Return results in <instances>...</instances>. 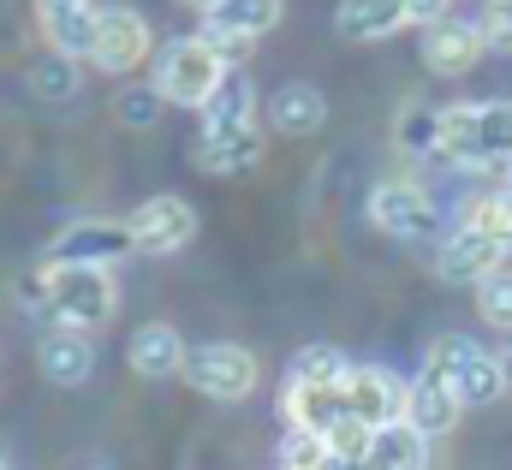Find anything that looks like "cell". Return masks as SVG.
<instances>
[{
  "label": "cell",
  "instance_id": "obj_19",
  "mask_svg": "<svg viewBox=\"0 0 512 470\" xmlns=\"http://www.w3.org/2000/svg\"><path fill=\"white\" fill-rule=\"evenodd\" d=\"M346 417V387H304V381H286V423L292 429H310L328 441V429Z\"/></svg>",
  "mask_w": 512,
  "mask_h": 470
},
{
  "label": "cell",
  "instance_id": "obj_2",
  "mask_svg": "<svg viewBox=\"0 0 512 470\" xmlns=\"http://www.w3.org/2000/svg\"><path fill=\"white\" fill-rule=\"evenodd\" d=\"M227 72H233V66L215 54L209 36H179V42H167V48L155 54L149 84L161 90L167 108H197V114H203V102L227 84Z\"/></svg>",
  "mask_w": 512,
  "mask_h": 470
},
{
  "label": "cell",
  "instance_id": "obj_21",
  "mask_svg": "<svg viewBox=\"0 0 512 470\" xmlns=\"http://www.w3.org/2000/svg\"><path fill=\"white\" fill-rule=\"evenodd\" d=\"M280 0H221L209 18H203V30H215V36H245V42H256V36H268L274 24H280Z\"/></svg>",
  "mask_w": 512,
  "mask_h": 470
},
{
  "label": "cell",
  "instance_id": "obj_24",
  "mask_svg": "<svg viewBox=\"0 0 512 470\" xmlns=\"http://www.w3.org/2000/svg\"><path fill=\"white\" fill-rule=\"evenodd\" d=\"M346 375H352V363L340 346H304L286 369V381H304V387H346Z\"/></svg>",
  "mask_w": 512,
  "mask_h": 470
},
{
  "label": "cell",
  "instance_id": "obj_34",
  "mask_svg": "<svg viewBox=\"0 0 512 470\" xmlns=\"http://www.w3.org/2000/svg\"><path fill=\"white\" fill-rule=\"evenodd\" d=\"M447 6H453V0H405L411 24H423V30H429V24H441V18H447Z\"/></svg>",
  "mask_w": 512,
  "mask_h": 470
},
{
  "label": "cell",
  "instance_id": "obj_37",
  "mask_svg": "<svg viewBox=\"0 0 512 470\" xmlns=\"http://www.w3.org/2000/svg\"><path fill=\"white\" fill-rule=\"evenodd\" d=\"M501 191H507V197H512V161H507V185H501Z\"/></svg>",
  "mask_w": 512,
  "mask_h": 470
},
{
  "label": "cell",
  "instance_id": "obj_5",
  "mask_svg": "<svg viewBox=\"0 0 512 470\" xmlns=\"http://www.w3.org/2000/svg\"><path fill=\"white\" fill-rule=\"evenodd\" d=\"M370 227H382L387 238H435L441 209L417 179H382L370 191Z\"/></svg>",
  "mask_w": 512,
  "mask_h": 470
},
{
  "label": "cell",
  "instance_id": "obj_10",
  "mask_svg": "<svg viewBox=\"0 0 512 470\" xmlns=\"http://www.w3.org/2000/svg\"><path fill=\"white\" fill-rule=\"evenodd\" d=\"M131 256V227L126 221H72L48 244V262H90V268H114Z\"/></svg>",
  "mask_w": 512,
  "mask_h": 470
},
{
  "label": "cell",
  "instance_id": "obj_30",
  "mask_svg": "<svg viewBox=\"0 0 512 470\" xmlns=\"http://www.w3.org/2000/svg\"><path fill=\"white\" fill-rule=\"evenodd\" d=\"M477 316H483L489 328H507L512 334V268L489 274V280L477 286Z\"/></svg>",
  "mask_w": 512,
  "mask_h": 470
},
{
  "label": "cell",
  "instance_id": "obj_14",
  "mask_svg": "<svg viewBox=\"0 0 512 470\" xmlns=\"http://www.w3.org/2000/svg\"><path fill=\"white\" fill-rule=\"evenodd\" d=\"M185 352H191V346L179 340L173 322H143L126 346V363L143 381H167V375H185Z\"/></svg>",
  "mask_w": 512,
  "mask_h": 470
},
{
  "label": "cell",
  "instance_id": "obj_6",
  "mask_svg": "<svg viewBox=\"0 0 512 470\" xmlns=\"http://www.w3.org/2000/svg\"><path fill=\"white\" fill-rule=\"evenodd\" d=\"M126 227H131V250L137 256H173V250H185L197 238V209L185 197L161 191V197H149V203L131 209Z\"/></svg>",
  "mask_w": 512,
  "mask_h": 470
},
{
  "label": "cell",
  "instance_id": "obj_33",
  "mask_svg": "<svg viewBox=\"0 0 512 470\" xmlns=\"http://www.w3.org/2000/svg\"><path fill=\"white\" fill-rule=\"evenodd\" d=\"M477 30H483L489 54H512V0H489L483 18H477Z\"/></svg>",
  "mask_w": 512,
  "mask_h": 470
},
{
  "label": "cell",
  "instance_id": "obj_12",
  "mask_svg": "<svg viewBox=\"0 0 512 470\" xmlns=\"http://www.w3.org/2000/svg\"><path fill=\"white\" fill-rule=\"evenodd\" d=\"M423 66L435 72V78H465L489 48H483V30L477 24H465V18H441V24H429L423 30Z\"/></svg>",
  "mask_w": 512,
  "mask_h": 470
},
{
  "label": "cell",
  "instance_id": "obj_38",
  "mask_svg": "<svg viewBox=\"0 0 512 470\" xmlns=\"http://www.w3.org/2000/svg\"><path fill=\"white\" fill-rule=\"evenodd\" d=\"M0 470H12V459H6V447H0Z\"/></svg>",
  "mask_w": 512,
  "mask_h": 470
},
{
  "label": "cell",
  "instance_id": "obj_23",
  "mask_svg": "<svg viewBox=\"0 0 512 470\" xmlns=\"http://www.w3.org/2000/svg\"><path fill=\"white\" fill-rule=\"evenodd\" d=\"M453 387H459L465 411H471V405H495V399L507 393V363H501V357H489V352H477L459 375H453Z\"/></svg>",
  "mask_w": 512,
  "mask_h": 470
},
{
  "label": "cell",
  "instance_id": "obj_35",
  "mask_svg": "<svg viewBox=\"0 0 512 470\" xmlns=\"http://www.w3.org/2000/svg\"><path fill=\"white\" fill-rule=\"evenodd\" d=\"M72 470H114V465H108V459H78Z\"/></svg>",
  "mask_w": 512,
  "mask_h": 470
},
{
  "label": "cell",
  "instance_id": "obj_31",
  "mask_svg": "<svg viewBox=\"0 0 512 470\" xmlns=\"http://www.w3.org/2000/svg\"><path fill=\"white\" fill-rule=\"evenodd\" d=\"M328 459H334V453H328L322 435H310V429H286V441H280V470H322Z\"/></svg>",
  "mask_w": 512,
  "mask_h": 470
},
{
  "label": "cell",
  "instance_id": "obj_28",
  "mask_svg": "<svg viewBox=\"0 0 512 470\" xmlns=\"http://www.w3.org/2000/svg\"><path fill=\"white\" fill-rule=\"evenodd\" d=\"M161 108H167V102H161V90H155V84H131V90L114 96V119L131 125V131H149V125L161 119Z\"/></svg>",
  "mask_w": 512,
  "mask_h": 470
},
{
  "label": "cell",
  "instance_id": "obj_20",
  "mask_svg": "<svg viewBox=\"0 0 512 470\" xmlns=\"http://www.w3.org/2000/svg\"><path fill=\"white\" fill-rule=\"evenodd\" d=\"M364 470H429V435H417L411 423H387L370 435Z\"/></svg>",
  "mask_w": 512,
  "mask_h": 470
},
{
  "label": "cell",
  "instance_id": "obj_32",
  "mask_svg": "<svg viewBox=\"0 0 512 470\" xmlns=\"http://www.w3.org/2000/svg\"><path fill=\"white\" fill-rule=\"evenodd\" d=\"M370 435H376V429H370V423H358V417L346 411V417L328 429V453H334V459H352V465H364V453H370Z\"/></svg>",
  "mask_w": 512,
  "mask_h": 470
},
{
  "label": "cell",
  "instance_id": "obj_18",
  "mask_svg": "<svg viewBox=\"0 0 512 470\" xmlns=\"http://www.w3.org/2000/svg\"><path fill=\"white\" fill-rule=\"evenodd\" d=\"M405 24H411L405 0H340V12H334V30L346 42H382Z\"/></svg>",
  "mask_w": 512,
  "mask_h": 470
},
{
  "label": "cell",
  "instance_id": "obj_26",
  "mask_svg": "<svg viewBox=\"0 0 512 470\" xmlns=\"http://www.w3.org/2000/svg\"><path fill=\"white\" fill-rule=\"evenodd\" d=\"M30 90L42 96V102H72L78 96V60H66V54H42L36 66H30Z\"/></svg>",
  "mask_w": 512,
  "mask_h": 470
},
{
  "label": "cell",
  "instance_id": "obj_4",
  "mask_svg": "<svg viewBox=\"0 0 512 470\" xmlns=\"http://www.w3.org/2000/svg\"><path fill=\"white\" fill-rule=\"evenodd\" d=\"M185 381H191L203 399L233 405V399H251L256 393L262 369H256V352L233 346V340H209V346H191V352H185Z\"/></svg>",
  "mask_w": 512,
  "mask_h": 470
},
{
  "label": "cell",
  "instance_id": "obj_11",
  "mask_svg": "<svg viewBox=\"0 0 512 470\" xmlns=\"http://www.w3.org/2000/svg\"><path fill=\"white\" fill-rule=\"evenodd\" d=\"M36 18H42V36L54 54H66V60L96 54V24H102L96 0H36Z\"/></svg>",
  "mask_w": 512,
  "mask_h": 470
},
{
  "label": "cell",
  "instance_id": "obj_9",
  "mask_svg": "<svg viewBox=\"0 0 512 470\" xmlns=\"http://www.w3.org/2000/svg\"><path fill=\"white\" fill-rule=\"evenodd\" d=\"M501 268H507V244L483 238L477 227L447 233L441 238V250H435V274H441L447 286H483V280L501 274Z\"/></svg>",
  "mask_w": 512,
  "mask_h": 470
},
{
  "label": "cell",
  "instance_id": "obj_17",
  "mask_svg": "<svg viewBox=\"0 0 512 470\" xmlns=\"http://www.w3.org/2000/svg\"><path fill=\"white\" fill-rule=\"evenodd\" d=\"M268 125L280 137H316L328 125V96L316 84H280L274 102H268Z\"/></svg>",
  "mask_w": 512,
  "mask_h": 470
},
{
  "label": "cell",
  "instance_id": "obj_15",
  "mask_svg": "<svg viewBox=\"0 0 512 470\" xmlns=\"http://www.w3.org/2000/svg\"><path fill=\"white\" fill-rule=\"evenodd\" d=\"M36 363H42V375H48L54 387H84L90 369H96V346H90L84 328H54V334H42Z\"/></svg>",
  "mask_w": 512,
  "mask_h": 470
},
{
  "label": "cell",
  "instance_id": "obj_22",
  "mask_svg": "<svg viewBox=\"0 0 512 470\" xmlns=\"http://www.w3.org/2000/svg\"><path fill=\"white\" fill-rule=\"evenodd\" d=\"M256 125V90L245 72H227V84L203 102V131H245Z\"/></svg>",
  "mask_w": 512,
  "mask_h": 470
},
{
  "label": "cell",
  "instance_id": "obj_1",
  "mask_svg": "<svg viewBox=\"0 0 512 470\" xmlns=\"http://www.w3.org/2000/svg\"><path fill=\"white\" fill-rule=\"evenodd\" d=\"M435 161L453 167H507L512 161V102H453L441 108Z\"/></svg>",
  "mask_w": 512,
  "mask_h": 470
},
{
  "label": "cell",
  "instance_id": "obj_13",
  "mask_svg": "<svg viewBox=\"0 0 512 470\" xmlns=\"http://www.w3.org/2000/svg\"><path fill=\"white\" fill-rule=\"evenodd\" d=\"M459 417H465V399H459V387H453V381H441V375H417V381H411L405 423H411L417 435L441 441V435H453V429H459Z\"/></svg>",
  "mask_w": 512,
  "mask_h": 470
},
{
  "label": "cell",
  "instance_id": "obj_7",
  "mask_svg": "<svg viewBox=\"0 0 512 470\" xmlns=\"http://www.w3.org/2000/svg\"><path fill=\"white\" fill-rule=\"evenodd\" d=\"M405 399H411V381H399L382 363H352L346 375V411L370 429H387V423H405Z\"/></svg>",
  "mask_w": 512,
  "mask_h": 470
},
{
  "label": "cell",
  "instance_id": "obj_3",
  "mask_svg": "<svg viewBox=\"0 0 512 470\" xmlns=\"http://www.w3.org/2000/svg\"><path fill=\"white\" fill-rule=\"evenodd\" d=\"M42 292H48V316L60 328H102L120 304L114 274L90 268V262H42Z\"/></svg>",
  "mask_w": 512,
  "mask_h": 470
},
{
  "label": "cell",
  "instance_id": "obj_8",
  "mask_svg": "<svg viewBox=\"0 0 512 470\" xmlns=\"http://www.w3.org/2000/svg\"><path fill=\"white\" fill-rule=\"evenodd\" d=\"M149 18L143 12H131V6H102V24H96V54H90V66H102V72H131V66H143L149 60Z\"/></svg>",
  "mask_w": 512,
  "mask_h": 470
},
{
  "label": "cell",
  "instance_id": "obj_36",
  "mask_svg": "<svg viewBox=\"0 0 512 470\" xmlns=\"http://www.w3.org/2000/svg\"><path fill=\"white\" fill-rule=\"evenodd\" d=\"M185 6H197V12H203V18H209V12H215V6H221V0H185Z\"/></svg>",
  "mask_w": 512,
  "mask_h": 470
},
{
  "label": "cell",
  "instance_id": "obj_27",
  "mask_svg": "<svg viewBox=\"0 0 512 470\" xmlns=\"http://www.w3.org/2000/svg\"><path fill=\"white\" fill-rule=\"evenodd\" d=\"M465 227H477L483 238H495V244H507V250H512V197H507V191L477 197V203H471V215H465Z\"/></svg>",
  "mask_w": 512,
  "mask_h": 470
},
{
  "label": "cell",
  "instance_id": "obj_29",
  "mask_svg": "<svg viewBox=\"0 0 512 470\" xmlns=\"http://www.w3.org/2000/svg\"><path fill=\"white\" fill-rule=\"evenodd\" d=\"M477 352H483V346H477L471 334H441V340L429 346V363H423V375H441V381H453V375H459V369H465V363H471Z\"/></svg>",
  "mask_w": 512,
  "mask_h": 470
},
{
  "label": "cell",
  "instance_id": "obj_16",
  "mask_svg": "<svg viewBox=\"0 0 512 470\" xmlns=\"http://www.w3.org/2000/svg\"><path fill=\"white\" fill-rule=\"evenodd\" d=\"M191 155H197V167L215 173V179L251 173L256 161H262V131H256V125H245V131H203Z\"/></svg>",
  "mask_w": 512,
  "mask_h": 470
},
{
  "label": "cell",
  "instance_id": "obj_25",
  "mask_svg": "<svg viewBox=\"0 0 512 470\" xmlns=\"http://www.w3.org/2000/svg\"><path fill=\"white\" fill-rule=\"evenodd\" d=\"M393 143L405 149V155H435L441 149V108H423V102H411L399 125H393Z\"/></svg>",
  "mask_w": 512,
  "mask_h": 470
}]
</instances>
